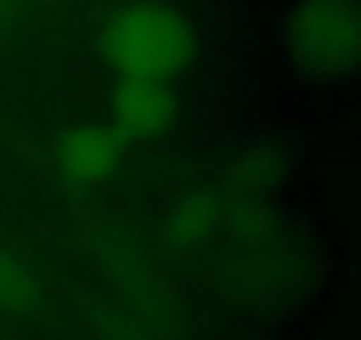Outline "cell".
Instances as JSON below:
<instances>
[{"instance_id": "1", "label": "cell", "mask_w": 361, "mask_h": 340, "mask_svg": "<svg viewBox=\"0 0 361 340\" xmlns=\"http://www.w3.org/2000/svg\"><path fill=\"white\" fill-rule=\"evenodd\" d=\"M99 57L117 78L170 82L195 57V29L170 4L142 0L128 4L103 25Z\"/></svg>"}, {"instance_id": "2", "label": "cell", "mask_w": 361, "mask_h": 340, "mask_svg": "<svg viewBox=\"0 0 361 340\" xmlns=\"http://www.w3.org/2000/svg\"><path fill=\"white\" fill-rule=\"evenodd\" d=\"M287 54L319 82H340L361 54L357 0H298L283 25Z\"/></svg>"}, {"instance_id": "3", "label": "cell", "mask_w": 361, "mask_h": 340, "mask_svg": "<svg viewBox=\"0 0 361 340\" xmlns=\"http://www.w3.org/2000/svg\"><path fill=\"white\" fill-rule=\"evenodd\" d=\"M124 138L110 124H75L57 135L54 142V163L68 185L89 188L106 181L121 166Z\"/></svg>"}, {"instance_id": "4", "label": "cell", "mask_w": 361, "mask_h": 340, "mask_svg": "<svg viewBox=\"0 0 361 340\" xmlns=\"http://www.w3.org/2000/svg\"><path fill=\"white\" fill-rule=\"evenodd\" d=\"M177 117V96L170 82L121 78L110 96V128L124 142H149L163 135Z\"/></svg>"}, {"instance_id": "5", "label": "cell", "mask_w": 361, "mask_h": 340, "mask_svg": "<svg viewBox=\"0 0 361 340\" xmlns=\"http://www.w3.org/2000/svg\"><path fill=\"white\" fill-rule=\"evenodd\" d=\"M224 224V195L213 188H195L180 195L166 213V238L180 252L202 248Z\"/></svg>"}, {"instance_id": "6", "label": "cell", "mask_w": 361, "mask_h": 340, "mask_svg": "<svg viewBox=\"0 0 361 340\" xmlns=\"http://www.w3.org/2000/svg\"><path fill=\"white\" fill-rule=\"evenodd\" d=\"M231 181L241 199H259L280 181V149L266 142L248 145L231 166Z\"/></svg>"}, {"instance_id": "7", "label": "cell", "mask_w": 361, "mask_h": 340, "mask_svg": "<svg viewBox=\"0 0 361 340\" xmlns=\"http://www.w3.org/2000/svg\"><path fill=\"white\" fill-rule=\"evenodd\" d=\"M36 301H39L36 277L8 248H0V312L25 315L36 308Z\"/></svg>"}, {"instance_id": "8", "label": "cell", "mask_w": 361, "mask_h": 340, "mask_svg": "<svg viewBox=\"0 0 361 340\" xmlns=\"http://www.w3.org/2000/svg\"><path fill=\"white\" fill-rule=\"evenodd\" d=\"M8 11H11V0H0V25L8 22Z\"/></svg>"}]
</instances>
